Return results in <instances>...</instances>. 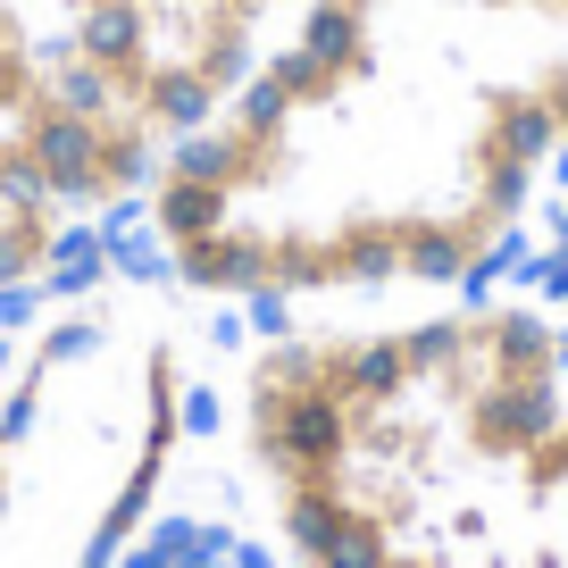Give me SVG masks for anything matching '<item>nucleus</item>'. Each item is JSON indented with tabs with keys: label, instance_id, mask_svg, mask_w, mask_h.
Wrapping results in <instances>:
<instances>
[{
	"label": "nucleus",
	"instance_id": "7ed1b4c3",
	"mask_svg": "<svg viewBox=\"0 0 568 568\" xmlns=\"http://www.w3.org/2000/svg\"><path fill=\"white\" fill-rule=\"evenodd\" d=\"M210 326L109 260L0 343V568H118L201 435Z\"/></svg>",
	"mask_w": 568,
	"mask_h": 568
},
{
	"label": "nucleus",
	"instance_id": "20e7f679",
	"mask_svg": "<svg viewBox=\"0 0 568 568\" xmlns=\"http://www.w3.org/2000/svg\"><path fill=\"white\" fill-rule=\"evenodd\" d=\"M168 142L59 59L34 0H0V343L125 260Z\"/></svg>",
	"mask_w": 568,
	"mask_h": 568
},
{
	"label": "nucleus",
	"instance_id": "6e6552de",
	"mask_svg": "<svg viewBox=\"0 0 568 568\" xmlns=\"http://www.w3.org/2000/svg\"><path fill=\"white\" fill-rule=\"evenodd\" d=\"M551 26V109H560V134H568V0H535Z\"/></svg>",
	"mask_w": 568,
	"mask_h": 568
},
{
	"label": "nucleus",
	"instance_id": "39448f33",
	"mask_svg": "<svg viewBox=\"0 0 568 568\" xmlns=\"http://www.w3.org/2000/svg\"><path fill=\"white\" fill-rule=\"evenodd\" d=\"M59 59L134 109L160 142H184L234 101L293 0H34Z\"/></svg>",
	"mask_w": 568,
	"mask_h": 568
},
{
	"label": "nucleus",
	"instance_id": "423d86ee",
	"mask_svg": "<svg viewBox=\"0 0 568 568\" xmlns=\"http://www.w3.org/2000/svg\"><path fill=\"white\" fill-rule=\"evenodd\" d=\"M201 435H193V460H184V477L168 485V501L151 518H142V535L118 551V568H276L260 551V535L234 518L226 485L201 477Z\"/></svg>",
	"mask_w": 568,
	"mask_h": 568
},
{
	"label": "nucleus",
	"instance_id": "1a4fd4ad",
	"mask_svg": "<svg viewBox=\"0 0 568 568\" xmlns=\"http://www.w3.org/2000/svg\"><path fill=\"white\" fill-rule=\"evenodd\" d=\"M551 260L568 267V176H560V201H551Z\"/></svg>",
	"mask_w": 568,
	"mask_h": 568
},
{
	"label": "nucleus",
	"instance_id": "0eeeda50",
	"mask_svg": "<svg viewBox=\"0 0 568 568\" xmlns=\"http://www.w3.org/2000/svg\"><path fill=\"white\" fill-rule=\"evenodd\" d=\"M510 568H568V418L535 452V485L510 535Z\"/></svg>",
	"mask_w": 568,
	"mask_h": 568
},
{
	"label": "nucleus",
	"instance_id": "f03ea898",
	"mask_svg": "<svg viewBox=\"0 0 568 568\" xmlns=\"http://www.w3.org/2000/svg\"><path fill=\"white\" fill-rule=\"evenodd\" d=\"M568 418V267L210 326L201 460L276 568H510Z\"/></svg>",
	"mask_w": 568,
	"mask_h": 568
},
{
	"label": "nucleus",
	"instance_id": "f257e3e1",
	"mask_svg": "<svg viewBox=\"0 0 568 568\" xmlns=\"http://www.w3.org/2000/svg\"><path fill=\"white\" fill-rule=\"evenodd\" d=\"M568 134L535 0H293L168 142L125 260L201 326L426 302L551 260Z\"/></svg>",
	"mask_w": 568,
	"mask_h": 568
}]
</instances>
